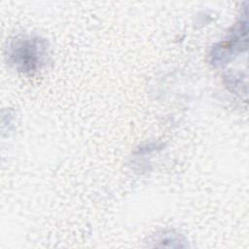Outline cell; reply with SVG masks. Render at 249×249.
Here are the masks:
<instances>
[{"instance_id": "1", "label": "cell", "mask_w": 249, "mask_h": 249, "mask_svg": "<svg viewBox=\"0 0 249 249\" xmlns=\"http://www.w3.org/2000/svg\"><path fill=\"white\" fill-rule=\"evenodd\" d=\"M43 55L44 47L37 39L24 40L19 43L16 53L17 62L20 63L26 71H34L40 67Z\"/></svg>"}]
</instances>
